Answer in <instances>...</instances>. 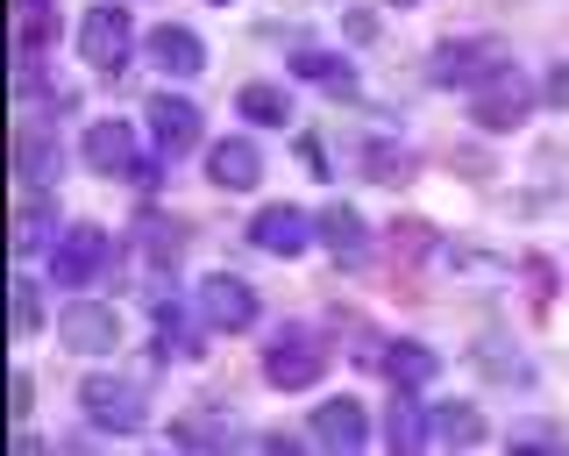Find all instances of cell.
Returning <instances> with one entry per match:
<instances>
[{
  "label": "cell",
  "mask_w": 569,
  "mask_h": 456,
  "mask_svg": "<svg viewBox=\"0 0 569 456\" xmlns=\"http://www.w3.org/2000/svg\"><path fill=\"white\" fill-rule=\"evenodd\" d=\"M207 179L221 186V192H249L263 179V150L249 143V136H221V143L207 150Z\"/></svg>",
  "instance_id": "cell-13"
},
{
  "label": "cell",
  "mask_w": 569,
  "mask_h": 456,
  "mask_svg": "<svg viewBox=\"0 0 569 456\" xmlns=\"http://www.w3.org/2000/svg\"><path fill=\"white\" fill-rule=\"evenodd\" d=\"M8 407H14V420H29V407H36V385H29V371H14V399H8Z\"/></svg>",
  "instance_id": "cell-30"
},
{
  "label": "cell",
  "mask_w": 569,
  "mask_h": 456,
  "mask_svg": "<svg viewBox=\"0 0 569 456\" xmlns=\"http://www.w3.org/2000/svg\"><path fill=\"white\" fill-rule=\"evenodd\" d=\"M79 157H86V171H100V179H136V186L157 179V165L136 150V129H129V121H93V129H86V143H79Z\"/></svg>",
  "instance_id": "cell-5"
},
{
  "label": "cell",
  "mask_w": 569,
  "mask_h": 456,
  "mask_svg": "<svg viewBox=\"0 0 569 456\" xmlns=\"http://www.w3.org/2000/svg\"><path fill=\"white\" fill-rule=\"evenodd\" d=\"M512 65V50L498 43V37H456V43H441L435 58H427V79L435 86H485V79H498Z\"/></svg>",
  "instance_id": "cell-2"
},
{
  "label": "cell",
  "mask_w": 569,
  "mask_h": 456,
  "mask_svg": "<svg viewBox=\"0 0 569 456\" xmlns=\"http://www.w3.org/2000/svg\"><path fill=\"white\" fill-rule=\"evenodd\" d=\"M391 8H413V0H391Z\"/></svg>",
  "instance_id": "cell-31"
},
{
  "label": "cell",
  "mask_w": 569,
  "mask_h": 456,
  "mask_svg": "<svg viewBox=\"0 0 569 456\" xmlns=\"http://www.w3.org/2000/svg\"><path fill=\"white\" fill-rule=\"evenodd\" d=\"M58 179V143L43 129H22L14 136V186H50Z\"/></svg>",
  "instance_id": "cell-20"
},
{
  "label": "cell",
  "mask_w": 569,
  "mask_h": 456,
  "mask_svg": "<svg viewBox=\"0 0 569 456\" xmlns=\"http://www.w3.org/2000/svg\"><path fill=\"white\" fill-rule=\"evenodd\" d=\"M363 171L378 186H399V179H413V150H406V143H370L363 150Z\"/></svg>",
  "instance_id": "cell-25"
},
{
  "label": "cell",
  "mask_w": 569,
  "mask_h": 456,
  "mask_svg": "<svg viewBox=\"0 0 569 456\" xmlns=\"http://www.w3.org/2000/svg\"><path fill=\"white\" fill-rule=\"evenodd\" d=\"M43 328V293H36V278H14V336H36Z\"/></svg>",
  "instance_id": "cell-27"
},
{
  "label": "cell",
  "mask_w": 569,
  "mask_h": 456,
  "mask_svg": "<svg viewBox=\"0 0 569 456\" xmlns=\"http://www.w3.org/2000/svg\"><path fill=\"white\" fill-rule=\"evenodd\" d=\"M150 65H157L164 79H200V72H207V43L192 37V29L164 22V29H150Z\"/></svg>",
  "instance_id": "cell-14"
},
{
  "label": "cell",
  "mask_w": 569,
  "mask_h": 456,
  "mask_svg": "<svg viewBox=\"0 0 569 456\" xmlns=\"http://www.w3.org/2000/svg\"><path fill=\"white\" fill-rule=\"evenodd\" d=\"M58 43V8L50 0H14V58H43Z\"/></svg>",
  "instance_id": "cell-18"
},
{
  "label": "cell",
  "mask_w": 569,
  "mask_h": 456,
  "mask_svg": "<svg viewBox=\"0 0 569 456\" xmlns=\"http://www.w3.org/2000/svg\"><path fill=\"white\" fill-rule=\"evenodd\" d=\"M58 343L71 349V357H107V349L121 343V314L107 300H71L58 314Z\"/></svg>",
  "instance_id": "cell-8"
},
{
  "label": "cell",
  "mask_w": 569,
  "mask_h": 456,
  "mask_svg": "<svg viewBox=\"0 0 569 456\" xmlns=\"http://www.w3.org/2000/svg\"><path fill=\"white\" fill-rule=\"evenodd\" d=\"M470 115H477V129H520V121L533 115V86L520 79V65H506L498 79H485L470 93Z\"/></svg>",
  "instance_id": "cell-9"
},
{
  "label": "cell",
  "mask_w": 569,
  "mask_h": 456,
  "mask_svg": "<svg viewBox=\"0 0 569 456\" xmlns=\"http://www.w3.org/2000/svg\"><path fill=\"white\" fill-rule=\"evenodd\" d=\"M142 115H150V143H157V157H186L192 143H200V108H192L186 93H157Z\"/></svg>",
  "instance_id": "cell-10"
},
{
  "label": "cell",
  "mask_w": 569,
  "mask_h": 456,
  "mask_svg": "<svg viewBox=\"0 0 569 456\" xmlns=\"http://www.w3.org/2000/svg\"><path fill=\"white\" fill-rule=\"evenodd\" d=\"M385 435H391V449H399V456H420L427 443H435V420L420 414L413 393H399V399H391V428Z\"/></svg>",
  "instance_id": "cell-21"
},
{
  "label": "cell",
  "mask_w": 569,
  "mask_h": 456,
  "mask_svg": "<svg viewBox=\"0 0 569 456\" xmlns=\"http://www.w3.org/2000/svg\"><path fill=\"white\" fill-rule=\"evenodd\" d=\"M385 378L399 385V393H427V385L441 378V357L427 343H391L385 349Z\"/></svg>",
  "instance_id": "cell-17"
},
{
  "label": "cell",
  "mask_w": 569,
  "mask_h": 456,
  "mask_svg": "<svg viewBox=\"0 0 569 456\" xmlns=\"http://www.w3.org/2000/svg\"><path fill=\"white\" fill-rule=\"evenodd\" d=\"M200 321L221 328V336H242V328H257V286L236 271H213L200 278Z\"/></svg>",
  "instance_id": "cell-7"
},
{
  "label": "cell",
  "mask_w": 569,
  "mask_h": 456,
  "mask_svg": "<svg viewBox=\"0 0 569 456\" xmlns=\"http://www.w3.org/2000/svg\"><path fill=\"white\" fill-rule=\"evenodd\" d=\"M178 250H186L178 221H164V215H142V221H136V257H142V265H150L157 278L178 271Z\"/></svg>",
  "instance_id": "cell-19"
},
{
  "label": "cell",
  "mask_w": 569,
  "mask_h": 456,
  "mask_svg": "<svg viewBox=\"0 0 569 456\" xmlns=\"http://www.w3.org/2000/svg\"><path fill=\"white\" fill-rule=\"evenodd\" d=\"M79 58L93 65L100 79H121L129 72V58H136V22L107 0V8H86V22H79Z\"/></svg>",
  "instance_id": "cell-3"
},
{
  "label": "cell",
  "mask_w": 569,
  "mask_h": 456,
  "mask_svg": "<svg viewBox=\"0 0 569 456\" xmlns=\"http://www.w3.org/2000/svg\"><path fill=\"white\" fill-rule=\"evenodd\" d=\"M292 72H299V79H313V86H328V93H349V86H356L349 58H335V50H299Z\"/></svg>",
  "instance_id": "cell-23"
},
{
  "label": "cell",
  "mask_w": 569,
  "mask_h": 456,
  "mask_svg": "<svg viewBox=\"0 0 569 456\" xmlns=\"http://www.w3.org/2000/svg\"><path fill=\"white\" fill-rule=\"evenodd\" d=\"M114 265V236L100 221H71L50 242V286H93V278Z\"/></svg>",
  "instance_id": "cell-1"
},
{
  "label": "cell",
  "mask_w": 569,
  "mask_h": 456,
  "mask_svg": "<svg viewBox=\"0 0 569 456\" xmlns=\"http://www.w3.org/2000/svg\"><path fill=\"white\" fill-rule=\"evenodd\" d=\"M307 435L328 456H356L370 443V420H363V407H356V399H320L313 407V420H307Z\"/></svg>",
  "instance_id": "cell-11"
},
{
  "label": "cell",
  "mask_w": 569,
  "mask_h": 456,
  "mask_svg": "<svg viewBox=\"0 0 569 456\" xmlns=\"http://www.w3.org/2000/svg\"><path fill=\"white\" fill-rule=\"evenodd\" d=\"M213 8H228V0H213Z\"/></svg>",
  "instance_id": "cell-32"
},
{
  "label": "cell",
  "mask_w": 569,
  "mask_h": 456,
  "mask_svg": "<svg viewBox=\"0 0 569 456\" xmlns=\"http://www.w3.org/2000/svg\"><path fill=\"white\" fill-rule=\"evenodd\" d=\"M435 443L477 449V443H485V414H477V407H435Z\"/></svg>",
  "instance_id": "cell-24"
},
{
  "label": "cell",
  "mask_w": 569,
  "mask_h": 456,
  "mask_svg": "<svg viewBox=\"0 0 569 456\" xmlns=\"http://www.w3.org/2000/svg\"><path fill=\"white\" fill-rule=\"evenodd\" d=\"M50 242H58V207L43 200V186H22V200H14V257L50 250Z\"/></svg>",
  "instance_id": "cell-16"
},
{
  "label": "cell",
  "mask_w": 569,
  "mask_h": 456,
  "mask_svg": "<svg viewBox=\"0 0 569 456\" xmlns=\"http://www.w3.org/2000/svg\"><path fill=\"white\" fill-rule=\"evenodd\" d=\"M320 371H328V343H320L313 328H278V336L263 343V378H271L278 393H307Z\"/></svg>",
  "instance_id": "cell-4"
},
{
  "label": "cell",
  "mask_w": 569,
  "mask_h": 456,
  "mask_svg": "<svg viewBox=\"0 0 569 456\" xmlns=\"http://www.w3.org/2000/svg\"><path fill=\"white\" fill-rule=\"evenodd\" d=\"M477 364H485L491 378H520V385H527V364H520V357H498V343H485V349H477Z\"/></svg>",
  "instance_id": "cell-28"
},
{
  "label": "cell",
  "mask_w": 569,
  "mask_h": 456,
  "mask_svg": "<svg viewBox=\"0 0 569 456\" xmlns=\"http://www.w3.org/2000/svg\"><path fill=\"white\" fill-rule=\"evenodd\" d=\"M236 108L249 115V121H257V129H284V121H292V100H284L278 93V86H242V93H236Z\"/></svg>",
  "instance_id": "cell-22"
},
{
  "label": "cell",
  "mask_w": 569,
  "mask_h": 456,
  "mask_svg": "<svg viewBox=\"0 0 569 456\" xmlns=\"http://www.w3.org/2000/svg\"><path fill=\"white\" fill-rule=\"evenodd\" d=\"M313 236L320 228H313V215H299V207H263V215L249 221V242H257L263 257H299Z\"/></svg>",
  "instance_id": "cell-12"
},
{
  "label": "cell",
  "mask_w": 569,
  "mask_h": 456,
  "mask_svg": "<svg viewBox=\"0 0 569 456\" xmlns=\"http://www.w3.org/2000/svg\"><path fill=\"white\" fill-rule=\"evenodd\" d=\"M541 100H548V108H569V65H556V72H548Z\"/></svg>",
  "instance_id": "cell-29"
},
{
  "label": "cell",
  "mask_w": 569,
  "mask_h": 456,
  "mask_svg": "<svg viewBox=\"0 0 569 456\" xmlns=\"http://www.w3.org/2000/svg\"><path fill=\"white\" fill-rule=\"evenodd\" d=\"M192 349H200V343H192V321L178 307L157 300V357H192Z\"/></svg>",
  "instance_id": "cell-26"
},
{
  "label": "cell",
  "mask_w": 569,
  "mask_h": 456,
  "mask_svg": "<svg viewBox=\"0 0 569 456\" xmlns=\"http://www.w3.org/2000/svg\"><path fill=\"white\" fill-rule=\"evenodd\" d=\"M313 228H320V242L335 250V265H363V257H370V228H363V215H356V207H342V200L320 207Z\"/></svg>",
  "instance_id": "cell-15"
},
{
  "label": "cell",
  "mask_w": 569,
  "mask_h": 456,
  "mask_svg": "<svg viewBox=\"0 0 569 456\" xmlns=\"http://www.w3.org/2000/svg\"><path fill=\"white\" fill-rule=\"evenodd\" d=\"M79 407H86V420H93L100 435H142V420H150V407H142V393L129 378H107V371H93L79 385Z\"/></svg>",
  "instance_id": "cell-6"
}]
</instances>
